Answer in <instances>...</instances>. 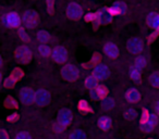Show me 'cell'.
Here are the masks:
<instances>
[{"label":"cell","mask_w":159,"mask_h":139,"mask_svg":"<svg viewBox=\"0 0 159 139\" xmlns=\"http://www.w3.org/2000/svg\"><path fill=\"white\" fill-rule=\"evenodd\" d=\"M39 22V16L38 13L34 10H26L22 15V23L24 26L29 29L35 28Z\"/></svg>","instance_id":"1"},{"label":"cell","mask_w":159,"mask_h":139,"mask_svg":"<svg viewBox=\"0 0 159 139\" xmlns=\"http://www.w3.org/2000/svg\"><path fill=\"white\" fill-rule=\"evenodd\" d=\"M61 74L64 80H68V82H74L80 75L79 68L75 65H72V64H66V65H64L61 70Z\"/></svg>","instance_id":"2"},{"label":"cell","mask_w":159,"mask_h":139,"mask_svg":"<svg viewBox=\"0 0 159 139\" xmlns=\"http://www.w3.org/2000/svg\"><path fill=\"white\" fill-rule=\"evenodd\" d=\"M3 24L7 27H11V28H16L19 27L22 23V16L19 15L16 12H9L7 13L2 19Z\"/></svg>","instance_id":"3"},{"label":"cell","mask_w":159,"mask_h":139,"mask_svg":"<svg viewBox=\"0 0 159 139\" xmlns=\"http://www.w3.org/2000/svg\"><path fill=\"white\" fill-rule=\"evenodd\" d=\"M16 59L20 63H29L32 60V51L29 47L26 46H20L16 50Z\"/></svg>","instance_id":"4"},{"label":"cell","mask_w":159,"mask_h":139,"mask_svg":"<svg viewBox=\"0 0 159 139\" xmlns=\"http://www.w3.org/2000/svg\"><path fill=\"white\" fill-rule=\"evenodd\" d=\"M66 15L71 20H77L83 15L82 6L77 2H71L66 7Z\"/></svg>","instance_id":"5"},{"label":"cell","mask_w":159,"mask_h":139,"mask_svg":"<svg viewBox=\"0 0 159 139\" xmlns=\"http://www.w3.org/2000/svg\"><path fill=\"white\" fill-rule=\"evenodd\" d=\"M73 119V114L69 109H61V110L58 112L57 116V123L60 124L63 127H66L71 124Z\"/></svg>","instance_id":"6"},{"label":"cell","mask_w":159,"mask_h":139,"mask_svg":"<svg viewBox=\"0 0 159 139\" xmlns=\"http://www.w3.org/2000/svg\"><path fill=\"white\" fill-rule=\"evenodd\" d=\"M128 50L133 54H139V53L143 52L144 50V42L141 38L139 37H133L129 39L128 41Z\"/></svg>","instance_id":"7"},{"label":"cell","mask_w":159,"mask_h":139,"mask_svg":"<svg viewBox=\"0 0 159 139\" xmlns=\"http://www.w3.org/2000/svg\"><path fill=\"white\" fill-rule=\"evenodd\" d=\"M52 60L57 63H64L68 59V51L64 47L57 46L52 49V53H51Z\"/></svg>","instance_id":"8"},{"label":"cell","mask_w":159,"mask_h":139,"mask_svg":"<svg viewBox=\"0 0 159 139\" xmlns=\"http://www.w3.org/2000/svg\"><path fill=\"white\" fill-rule=\"evenodd\" d=\"M50 101V93L46 89H39L35 93V99L34 102L40 106H47Z\"/></svg>","instance_id":"9"},{"label":"cell","mask_w":159,"mask_h":139,"mask_svg":"<svg viewBox=\"0 0 159 139\" xmlns=\"http://www.w3.org/2000/svg\"><path fill=\"white\" fill-rule=\"evenodd\" d=\"M109 68L107 65L105 64H98L94 67L93 70V75L95 76L97 80H106L107 77L109 76Z\"/></svg>","instance_id":"10"},{"label":"cell","mask_w":159,"mask_h":139,"mask_svg":"<svg viewBox=\"0 0 159 139\" xmlns=\"http://www.w3.org/2000/svg\"><path fill=\"white\" fill-rule=\"evenodd\" d=\"M20 99L24 104H31L35 99V91L32 88L24 87L20 93Z\"/></svg>","instance_id":"11"},{"label":"cell","mask_w":159,"mask_h":139,"mask_svg":"<svg viewBox=\"0 0 159 139\" xmlns=\"http://www.w3.org/2000/svg\"><path fill=\"white\" fill-rule=\"evenodd\" d=\"M104 52L107 57L111 58V59H115L119 55L120 51L119 48L117 47V45H115L113 42H107L104 46Z\"/></svg>","instance_id":"12"},{"label":"cell","mask_w":159,"mask_h":139,"mask_svg":"<svg viewBox=\"0 0 159 139\" xmlns=\"http://www.w3.org/2000/svg\"><path fill=\"white\" fill-rule=\"evenodd\" d=\"M146 23L150 28L159 32V14L156 12H152L146 18Z\"/></svg>","instance_id":"13"},{"label":"cell","mask_w":159,"mask_h":139,"mask_svg":"<svg viewBox=\"0 0 159 139\" xmlns=\"http://www.w3.org/2000/svg\"><path fill=\"white\" fill-rule=\"evenodd\" d=\"M157 123H158V117H157V115L156 114H150L149 117H148V119H147V122H145V123L142 124V128H143L144 132H149L154 129V127L157 125Z\"/></svg>","instance_id":"14"},{"label":"cell","mask_w":159,"mask_h":139,"mask_svg":"<svg viewBox=\"0 0 159 139\" xmlns=\"http://www.w3.org/2000/svg\"><path fill=\"white\" fill-rule=\"evenodd\" d=\"M99 24H109L112 20V14L108 11V10H100L97 13V19Z\"/></svg>","instance_id":"15"},{"label":"cell","mask_w":159,"mask_h":139,"mask_svg":"<svg viewBox=\"0 0 159 139\" xmlns=\"http://www.w3.org/2000/svg\"><path fill=\"white\" fill-rule=\"evenodd\" d=\"M108 11L110 12L112 15H118V14H122L126 11V6L122 1H117L113 3V6L111 8H109Z\"/></svg>","instance_id":"16"},{"label":"cell","mask_w":159,"mask_h":139,"mask_svg":"<svg viewBox=\"0 0 159 139\" xmlns=\"http://www.w3.org/2000/svg\"><path fill=\"white\" fill-rule=\"evenodd\" d=\"M125 98L129 102L131 103H134V102H137L139 99H141V93L137 89L135 88H130L126 90L125 93Z\"/></svg>","instance_id":"17"},{"label":"cell","mask_w":159,"mask_h":139,"mask_svg":"<svg viewBox=\"0 0 159 139\" xmlns=\"http://www.w3.org/2000/svg\"><path fill=\"white\" fill-rule=\"evenodd\" d=\"M141 68H139L137 66L133 65L130 68V77L134 80L135 83L141 82Z\"/></svg>","instance_id":"18"},{"label":"cell","mask_w":159,"mask_h":139,"mask_svg":"<svg viewBox=\"0 0 159 139\" xmlns=\"http://www.w3.org/2000/svg\"><path fill=\"white\" fill-rule=\"evenodd\" d=\"M98 125L102 129L107 130L111 127V119L108 116H102L98 119Z\"/></svg>","instance_id":"19"},{"label":"cell","mask_w":159,"mask_h":139,"mask_svg":"<svg viewBox=\"0 0 159 139\" xmlns=\"http://www.w3.org/2000/svg\"><path fill=\"white\" fill-rule=\"evenodd\" d=\"M37 37V40L42 44H46L50 40V34L48 33L47 31H39L36 35Z\"/></svg>","instance_id":"20"},{"label":"cell","mask_w":159,"mask_h":139,"mask_svg":"<svg viewBox=\"0 0 159 139\" xmlns=\"http://www.w3.org/2000/svg\"><path fill=\"white\" fill-rule=\"evenodd\" d=\"M97 78L95 77L94 75H89L86 77V80H85V86L87 87L89 89H94L96 88V87L98 86L97 85Z\"/></svg>","instance_id":"21"},{"label":"cell","mask_w":159,"mask_h":139,"mask_svg":"<svg viewBox=\"0 0 159 139\" xmlns=\"http://www.w3.org/2000/svg\"><path fill=\"white\" fill-rule=\"evenodd\" d=\"M116 106V102L113 99H111V98H104L102 101V108L104 109V110H111V109H113Z\"/></svg>","instance_id":"22"},{"label":"cell","mask_w":159,"mask_h":139,"mask_svg":"<svg viewBox=\"0 0 159 139\" xmlns=\"http://www.w3.org/2000/svg\"><path fill=\"white\" fill-rule=\"evenodd\" d=\"M38 52H39V54L42 55V57L47 58V57H49V55H51L52 51H51V49L49 48V46L43 44V45H40V46L38 47Z\"/></svg>","instance_id":"23"},{"label":"cell","mask_w":159,"mask_h":139,"mask_svg":"<svg viewBox=\"0 0 159 139\" xmlns=\"http://www.w3.org/2000/svg\"><path fill=\"white\" fill-rule=\"evenodd\" d=\"M77 109H79L81 112H92V108L89 106V103H87V101H85V100H80L79 101V104H77Z\"/></svg>","instance_id":"24"},{"label":"cell","mask_w":159,"mask_h":139,"mask_svg":"<svg viewBox=\"0 0 159 139\" xmlns=\"http://www.w3.org/2000/svg\"><path fill=\"white\" fill-rule=\"evenodd\" d=\"M69 139H86V136H85L84 132L80 129H76L74 132H72L69 136Z\"/></svg>","instance_id":"25"},{"label":"cell","mask_w":159,"mask_h":139,"mask_svg":"<svg viewBox=\"0 0 159 139\" xmlns=\"http://www.w3.org/2000/svg\"><path fill=\"white\" fill-rule=\"evenodd\" d=\"M137 116V113L135 110H133V109H128V110L125 111V113H124V117H125V119H128V121H134L135 119H136Z\"/></svg>","instance_id":"26"},{"label":"cell","mask_w":159,"mask_h":139,"mask_svg":"<svg viewBox=\"0 0 159 139\" xmlns=\"http://www.w3.org/2000/svg\"><path fill=\"white\" fill-rule=\"evenodd\" d=\"M149 82L154 87L159 88V72H154V73L150 75Z\"/></svg>","instance_id":"27"},{"label":"cell","mask_w":159,"mask_h":139,"mask_svg":"<svg viewBox=\"0 0 159 139\" xmlns=\"http://www.w3.org/2000/svg\"><path fill=\"white\" fill-rule=\"evenodd\" d=\"M135 66H137L139 68H144L146 65V59L145 57H143V55H139V57L136 58V60H135Z\"/></svg>","instance_id":"28"},{"label":"cell","mask_w":159,"mask_h":139,"mask_svg":"<svg viewBox=\"0 0 159 139\" xmlns=\"http://www.w3.org/2000/svg\"><path fill=\"white\" fill-rule=\"evenodd\" d=\"M96 90H97L99 97L102 98V99H104V98L107 96V93H108V90H107V88L105 86H102V85H99V86L96 87Z\"/></svg>","instance_id":"29"},{"label":"cell","mask_w":159,"mask_h":139,"mask_svg":"<svg viewBox=\"0 0 159 139\" xmlns=\"http://www.w3.org/2000/svg\"><path fill=\"white\" fill-rule=\"evenodd\" d=\"M23 76V72L21 71V68H16L13 72H12V74H11V77L13 78V80H21V77Z\"/></svg>","instance_id":"30"},{"label":"cell","mask_w":159,"mask_h":139,"mask_svg":"<svg viewBox=\"0 0 159 139\" xmlns=\"http://www.w3.org/2000/svg\"><path fill=\"white\" fill-rule=\"evenodd\" d=\"M5 104H6V106H7V108H16V106H18L16 101L11 97H9V98H7V99H6Z\"/></svg>","instance_id":"31"},{"label":"cell","mask_w":159,"mask_h":139,"mask_svg":"<svg viewBox=\"0 0 159 139\" xmlns=\"http://www.w3.org/2000/svg\"><path fill=\"white\" fill-rule=\"evenodd\" d=\"M19 36H20V38H21V39H22L24 42H29V41H30L29 35H27L26 32H25L23 28H20V29H19Z\"/></svg>","instance_id":"32"},{"label":"cell","mask_w":159,"mask_h":139,"mask_svg":"<svg viewBox=\"0 0 159 139\" xmlns=\"http://www.w3.org/2000/svg\"><path fill=\"white\" fill-rule=\"evenodd\" d=\"M14 84H16V80H13L12 77L7 78V80H5V83H3L5 87H7V88H12V87L14 86Z\"/></svg>","instance_id":"33"},{"label":"cell","mask_w":159,"mask_h":139,"mask_svg":"<svg viewBox=\"0 0 159 139\" xmlns=\"http://www.w3.org/2000/svg\"><path fill=\"white\" fill-rule=\"evenodd\" d=\"M16 139H32V137H31V135H30L29 132H21L16 136Z\"/></svg>","instance_id":"34"},{"label":"cell","mask_w":159,"mask_h":139,"mask_svg":"<svg viewBox=\"0 0 159 139\" xmlns=\"http://www.w3.org/2000/svg\"><path fill=\"white\" fill-rule=\"evenodd\" d=\"M97 19V13H89L85 16V20L86 21H94Z\"/></svg>","instance_id":"35"},{"label":"cell","mask_w":159,"mask_h":139,"mask_svg":"<svg viewBox=\"0 0 159 139\" xmlns=\"http://www.w3.org/2000/svg\"><path fill=\"white\" fill-rule=\"evenodd\" d=\"M91 97L93 98V99H100V97H99V95H98V93H97V90H96V88H94V89H91Z\"/></svg>","instance_id":"36"},{"label":"cell","mask_w":159,"mask_h":139,"mask_svg":"<svg viewBox=\"0 0 159 139\" xmlns=\"http://www.w3.org/2000/svg\"><path fill=\"white\" fill-rule=\"evenodd\" d=\"M143 112H144V114H143V117H142V124L145 123V122H147L148 117H149V115H150V114H148L147 110H144Z\"/></svg>","instance_id":"37"},{"label":"cell","mask_w":159,"mask_h":139,"mask_svg":"<svg viewBox=\"0 0 159 139\" xmlns=\"http://www.w3.org/2000/svg\"><path fill=\"white\" fill-rule=\"evenodd\" d=\"M0 139H9V135L7 134V132L5 129L0 132Z\"/></svg>","instance_id":"38"},{"label":"cell","mask_w":159,"mask_h":139,"mask_svg":"<svg viewBox=\"0 0 159 139\" xmlns=\"http://www.w3.org/2000/svg\"><path fill=\"white\" fill-rule=\"evenodd\" d=\"M18 119H19V115L16 114V113H13L12 115L8 116V121H10V122H14V121H16Z\"/></svg>","instance_id":"39"},{"label":"cell","mask_w":159,"mask_h":139,"mask_svg":"<svg viewBox=\"0 0 159 139\" xmlns=\"http://www.w3.org/2000/svg\"><path fill=\"white\" fill-rule=\"evenodd\" d=\"M155 111L157 112V114L159 115V101L155 103Z\"/></svg>","instance_id":"40"}]
</instances>
